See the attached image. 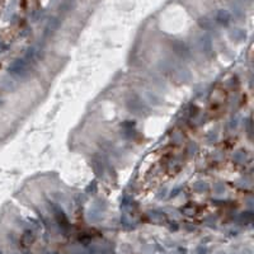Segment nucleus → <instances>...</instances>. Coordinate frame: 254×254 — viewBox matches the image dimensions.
Returning <instances> with one entry per match:
<instances>
[{"mask_svg": "<svg viewBox=\"0 0 254 254\" xmlns=\"http://www.w3.org/2000/svg\"><path fill=\"white\" fill-rule=\"evenodd\" d=\"M215 19H216V22L224 27L229 26V23L231 22V14L225 10V9H220L217 13H216V17H215Z\"/></svg>", "mask_w": 254, "mask_h": 254, "instance_id": "nucleus-1", "label": "nucleus"}, {"mask_svg": "<svg viewBox=\"0 0 254 254\" xmlns=\"http://www.w3.org/2000/svg\"><path fill=\"white\" fill-rule=\"evenodd\" d=\"M172 47L175 51V53L179 55V56H187L189 53V50H188L187 45L184 42H182V41H174L172 43Z\"/></svg>", "mask_w": 254, "mask_h": 254, "instance_id": "nucleus-2", "label": "nucleus"}, {"mask_svg": "<svg viewBox=\"0 0 254 254\" xmlns=\"http://www.w3.org/2000/svg\"><path fill=\"white\" fill-rule=\"evenodd\" d=\"M58 26H60V21H58L57 18L50 19V22L47 23V26L45 28V34H52L58 28Z\"/></svg>", "mask_w": 254, "mask_h": 254, "instance_id": "nucleus-3", "label": "nucleus"}, {"mask_svg": "<svg viewBox=\"0 0 254 254\" xmlns=\"http://www.w3.org/2000/svg\"><path fill=\"white\" fill-rule=\"evenodd\" d=\"M198 26L203 29H211L212 28V21H210L207 17H202L198 19Z\"/></svg>", "mask_w": 254, "mask_h": 254, "instance_id": "nucleus-4", "label": "nucleus"}]
</instances>
